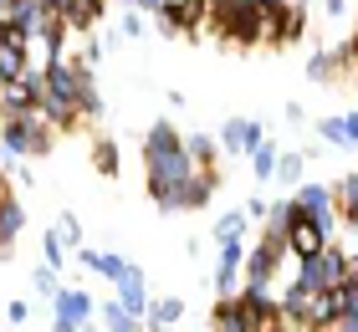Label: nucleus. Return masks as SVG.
<instances>
[{
	"instance_id": "nucleus-4",
	"label": "nucleus",
	"mask_w": 358,
	"mask_h": 332,
	"mask_svg": "<svg viewBox=\"0 0 358 332\" xmlns=\"http://www.w3.org/2000/svg\"><path fill=\"white\" fill-rule=\"evenodd\" d=\"M52 312H57V322H52L57 332H77V327H87L97 317V302H92L87 287H62L57 302H52Z\"/></svg>"
},
{
	"instance_id": "nucleus-35",
	"label": "nucleus",
	"mask_w": 358,
	"mask_h": 332,
	"mask_svg": "<svg viewBox=\"0 0 358 332\" xmlns=\"http://www.w3.org/2000/svg\"><path fill=\"white\" fill-rule=\"evenodd\" d=\"M6 317H10V322H26V317H31V307H26V302H10V307H6Z\"/></svg>"
},
{
	"instance_id": "nucleus-20",
	"label": "nucleus",
	"mask_w": 358,
	"mask_h": 332,
	"mask_svg": "<svg viewBox=\"0 0 358 332\" xmlns=\"http://www.w3.org/2000/svg\"><path fill=\"white\" fill-rule=\"evenodd\" d=\"M31 291H36V296H46V302H57V291H62V266L41 261L36 271H31Z\"/></svg>"
},
{
	"instance_id": "nucleus-32",
	"label": "nucleus",
	"mask_w": 358,
	"mask_h": 332,
	"mask_svg": "<svg viewBox=\"0 0 358 332\" xmlns=\"http://www.w3.org/2000/svg\"><path fill=\"white\" fill-rule=\"evenodd\" d=\"M103 52H108V46L97 41V36H87V41H83V62H87V66H97V62H103Z\"/></svg>"
},
{
	"instance_id": "nucleus-18",
	"label": "nucleus",
	"mask_w": 358,
	"mask_h": 332,
	"mask_svg": "<svg viewBox=\"0 0 358 332\" xmlns=\"http://www.w3.org/2000/svg\"><path fill=\"white\" fill-rule=\"evenodd\" d=\"M246 123H251V118H225V128H220L225 159H246Z\"/></svg>"
},
{
	"instance_id": "nucleus-10",
	"label": "nucleus",
	"mask_w": 358,
	"mask_h": 332,
	"mask_svg": "<svg viewBox=\"0 0 358 332\" xmlns=\"http://www.w3.org/2000/svg\"><path fill=\"white\" fill-rule=\"evenodd\" d=\"M21 230H26V205L6 189V194H0V256H6V261H10V240L21 236Z\"/></svg>"
},
{
	"instance_id": "nucleus-45",
	"label": "nucleus",
	"mask_w": 358,
	"mask_h": 332,
	"mask_svg": "<svg viewBox=\"0 0 358 332\" xmlns=\"http://www.w3.org/2000/svg\"><path fill=\"white\" fill-rule=\"evenodd\" d=\"M262 6H282V0H262Z\"/></svg>"
},
{
	"instance_id": "nucleus-2",
	"label": "nucleus",
	"mask_w": 358,
	"mask_h": 332,
	"mask_svg": "<svg viewBox=\"0 0 358 332\" xmlns=\"http://www.w3.org/2000/svg\"><path fill=\"white\" fill-rule=\"evenodd\" d=\"M292 281H302V287H313V291L338 287V281H348V251H343L338 240H328L317 256H302V261H297Z\"/></svg>"
},
{
	"instance_id": "nucleus-16",
	"label": "nucleus",
	"mask_w": 358,
	"mask_h": 332,
	"mask_svg": "<svg viewBox=\"0 0 358 332\" xmlns=\"http://www.w3.org/2000/svg\"><path fill=\"white\" fill-rule=\"evenodd\" d=\"M97 317H103V327H113V332H134V327H143V317H134V312H128L118 296L97 307Z\"/></svg>"
},
{
	"instance_id": "nucleus-11",
	"label": "nucleus",
	"mask_w": 358,
	"mask_h": 332,
	"mask_svg": "<svg viewBox=\"0 0 358 332\" xmlns=\"http://www.w3.org/2000/svg\"><path fill=\"white\" fill-rule=\"evenodd\" d=\"M215 327L220 332H251V312H246V302H241V291H231V296L215 302Z\"/></svg>"
},
{
	"instance_id": "nucleus-1",
	"label": "nucleus",
	"mask_w": 358,
	"mask_h": 332,
	"mask_svg": "<svg viewBox=\"0 0 358 332\" xmlns=\"http://www.w3.org/2000/svg\"><path fill=\"white\" fill-rule=\"evenodd\" d=\"M57 143V128L41 118V113H6L0 118V148L6 154H21V159H41L52 154Z\"/></svg>"
},
{
	"instance_id": "nucleus-7",
	"label": "nucleus",
	"mask_w": 358,
	"mask_h": 332,
	"mask_svg": "<svg viewBox=\"0 0 358 332\" xmlns=\"http://www.w3.org/2000/svg\"><path fill=\"white\" fill-rule=\"evenodd\" d=\"M113 291H118V302L134 312V317H149V287H143V271H138L134 261L113 276Z\"/></svg>"
},
{
	"instance_id": "nucleus-46",
	"label": "nucleus",
	"mask_w": 358,
	"mask_h": 332,
	"mask_svg": "<svg viewBox=\"0 0 358 332\" xmlns=\"http://www.w3.org/2000/svg\"><path fill=\"white\" fill-rule=\"evenodd\" d=\"M0 118H6V103H0Z\"/></svg>"
},
{
	"instance_id": "nucleus-29",
	"label": "nucleus",
	"mask_w": 358,
	"mask_h": 332,
	"mask_svg": "<svg viewBox=\"0 0 358 332\" xmlns=\"http://www.w3.org/2000/svg\"><path fill=\"white\" fill-rule=\"evenodd\" d=\"M317 133H322V143H333V148H343V143H348L343 118H322V123H317Z\"/></svg>"
},
{
	"instance_id": "nucleus-17",
	"label": "nucleus",
	"mask_w": 358,
	"mask_h": 332,
	"mask_svg": "<svg viewBox=\"0 0 358 332\" xmlns=\"http://www.w3.org/2000/svg\"><path fill=\"white\" fill-rule=\"evenodd\" d=\"M246 159H251V174H256V179H276V159H282V148H276L271 138H262Z\"/></svg>"
},
{
	"instance_id": "nucleus-30",
	"label": "nucleus",
	"mask_w": 358,
	"mask_h": 332,
	"mask_svg": "<svg viewBox=\"0 0 358 332\" xmlns=\"http://www.w3.org/2000/svg\"><path fill=\"white\" fill-rule=\"evenodd\" d=\"M333 72H348V77L358 72V62H353V46H348V41H338V46H333Z\"/></svg>"
},
{
	"instance_id": "nucleus-44",
	"label": "nucleus",
	"mask_w": 358,
	"mask_h": 332,
	"mask_svg": "<svg viewBox=\"0 0 358 332\" xmlns=\"http://www.w3.org/2000/svg\"><path fill=\"white\" fill-rule=\"evenodd\" d=\"M353 97H358V72H353Z\"/></svg>"
},
{
	"instance_id": "nucleus-34",
	"label": "nucleus",
	"mask_w": 358,
	"mask_h": 332,
	"mask_svg": "<svg viewBox=\"0 0 358 332\" xmlns=\"http://www.w3.org/2000/svg\"><path fill=\"white\" fill-rule=\"evenodd\" d=\"M246 215H251V220H266V215H271V205H266V199H251V205H246Z\"/></svg>"
},
{
	"instance_id": "nucleus-21",
	"label": "nucleus",
	"mask_w": 358,
	"mask_h": 332,
	"mask_svg": "<svg viewBox=\"0 0 358 332\" xmlns=\"http://www.w3.org/2000/svg\"><path fill=\"white\" fill-rule=\"evenodd\" d=\"M92 169L103 174V179H113V174L123 169V159H118V143H113V138H92Z\"/></svg>"
},
{
	"instance_id": "nucleus-23",
	"label": "nucleus",
	"mask_w": 358,
	"mask_h": 332,
	"mask_svg": "<svg viewBox=\"0 0 358 332\" xmlns=\"http://www.w3.org/2000/svg\"><path fill=\"white\" fill-rule=\"evenodd\" d=\"M297 215H302V205H297V199H276V205H271V215H266V230H276V236H287V230L292 225H297Z\"/></svg>"
},
{
	"instance_id": "nucleus-33",
	"label": "nucleus",
	"mask_w": 358,
	"mask_h": 332,
	"mask_svg": "<svg viewBox=\"0 0 358 332\" xmlns=\"http://www.w3.org/2000/svg\"><path fill=\"white\" fill-rule=\"evenodd\" d=\"M262 138H266V128H262V123H256V118H251V123H246V154H251V148H256V143H262Z\"/></svg>"
},
{
	"instance_id": "nucleus-39",
	"label": "nucleus",
	"mask_w": 358,
	"mask_h": 332,
	"mask_svg": "<svg viewBox=\"0 0 358 332\" xmlns=\"http://www.w3.org/2000/svg\"><path fill=\"white\" fill-rule=\"evenodd\" d=\"M322 10H328V15H333V21H338V15H343V10H348V0H322Z\"/></svg>"
},
{
	"instance_id": "nucleus-42",
	"label": "nucleus",
	"mask_w": 358,
	"mask_h": 332,
	"mask_svg": "<svg viewBox=\"0 0 358 332\" xmlns=\"http://www.w3.org/2000/svg\"><path fill=\"white\" fill-rule=\"evenodd\" d=\"M348 46H353V62H358V31H353V36H348Z\"/></svg>"
},
{
	"instance_id": "nucleus-36",
	"label": "nucleus",
	"mask_w": 358,
	"mask_h": 332,
	"mask_svg": "<svg viewBox=\"0 0 358 332\" xmlns=\"http://www.w3.org/2000/svg\"><path fill=\"white\" fill-rule=\"evenodd\" d=\"M287 123H307V108L302 103H287Z\"/></svg>"
},
{
	"instance_id": "nucleus-6",
	"label": "nucleus",
	"mask_w": 358,
	"mask_h": 332,
	"mask_svg": "<svg viewBox=\"0 0 358 332\" xmlns=\"http://www.w3.org/2000/svg\"><path fill=\"white\" fill-rule=\"evenodd\" d=\"M292 199H297L307 215H317L328 230H338V215H343V210H338V194H333L328 185H297V189H292Z\"/></svg>"
},
{
	"instance_id": "nucleus-12",
	"label": "nucleus",
	"mask_w": 358,
	"mask_h": 332,
	"mask_svg": "<svg viewBox=\"0 0 358 332\" xmlns=\"http://www.w3.org/2000/svg\"><path fill=\"white\" fill-rule=\"evenodd\" d=\"M77 266H83V271H97V276H108V281H113V276H118L128 261H123V256H113V251H87V245H77Z\"/></svg>"
},
{
	"instance_id": "nucleus-31",
	"label": "nucleus",
	"mask_w": 358,
	"mask_h": 332,
	"mask_svg": "<svg viewBox=\"0 0 358 332\" xmlns=\"http://www.w3.org/2000/svg\"><path fill=\"white\" fill-rule=\"evenodd\" d=\"M57 230H62V240H67L72 251L83 245V225H77V215H62V220H57Z\"/></svg>"
},
{
	"instance_id": "nucleus-14",
	"label": "nucleus",
	"mask_w": 358,
	"mask_h": 332,
	"mask_svg": "<svg viewBox=\"0 0 358 332\" xmlns=\"http://www.w3.org/2000/svg\"><path fill=\"white\" fill-rule=\"evenodd\" d=\"M169 148H185V138L174 133V123H169V118H159L149 133H143V154H169Z\"/></svg>"
},
{
	"instance_id": "nucleus-22",
	"label": "nucleus",
	"mask_w": 358,
	"mask_h": 332,
	"mask_svg": "<svg viewBox=\"0 0 358 332\" xmlns=\"http://www.w3.org/2000/svg\"><path fill=\"white\" fill-rule=\"evenodd\" d=\"M179 317H185V302H179V296H164V302H149L143 327H174Z\"/></svg>"
},
{
	"instance_id": "nucleus-41",
	"label": "nucleus",
	"mask_w": 358,
	"mask_h": 332,
	"mask_svg": "<svg viewBox=\"0 0 358 332\" xmlns=\"http://www.w3.org/2000/svg\"><path fill=\"white\" fill-rule=\"evenodd\" d=\"M0 21H10V0H0Z\"/></svg>"
},
{
	"instance_id": "nucleus-24",
	"label": "nucleus",
	"mask_w": 358,
	"mask_h": 332,
	"mask_svg": "<svg viewBox=\"0 0 358 332\" xmlns=\"http://www.w3.org/2000/svg\"><path fill=\"white\" fill-rule=\"evenodd\" d=\"M143 15H149V10H138L134 0H123V15H118V31H113V36H118V41H138L143 26H149Z\"/></svg>"
},
{
	"instance_id": "nucleus-3",
	"label": "nucleus",
	"mask_w": 358,
	"mask_h": 332,
	"mask_svg": "<svg viewBox=\"0 0 358 332\" xmlns=\"http://www.w3.org/2000/svg\"><path fill=\"white\" fill-rule=\"evenodd\" d=\"M215 31L231 46H262L266 41V6H231V15H220Z\"/></svg>"
},
{
	"instance_id": "nucleus-9",
	"label": "nucleus",
	"mask_w": 358,
	"mask_h": 332,
	"mask_svg": "<svg viewBox=\"0 0 358 332\" xmlns=\"http://www.w3.org/2000/svg\"><path fill=\"white\" fill-rule=\"evenodd\" d=\"M215 185H220L215 169H205V164H200V169H194L185 185H179V210H205L210 194H215Z\"/></svg>"
},
{
	"instance_id": "nucleus-38",
	"label": "nucleus",
	"mask_w": 358,
	"mask_h": 332,
	"mask_svg": "<svg viewBox=\"0 0 358 332\" xmlns=\"http://www.w3.org/2000/svg\"><path fill=\"white\" fill-rule=\"evenodd\" d=\"M134 6H138V10H149V15H159V10L169 6V0H134Z\"/></svg>"
},
{
	"instance_id": "nucleus-13",
	"label": "nucleus",
	"mask_w": 358,
	"mask_h": 332,
	"mask_svg": "<svg viewBox=\"0 0 358 332\" xmlns=\"http://www.w3.org/2000/svg\"><path fill=\"white\" fill-rule=\"evenodd\" d=\"M307 159H313V154H297V148H282V159H276V185L297 189V185H302V174H307Z\"/></svg>"
},
{
	"instance_id": "nucleus-15",
	"label": "nucleus",
	"mask_w": 358,
	"mask_h": 332,
	"mask_svg": "<svg viewBox=\"0 0 358 332\" xmlns=\"http://www.w3.org/2000/svg\"><path fill=\"white\" fill-rule=\"evenodd\" d=\"M246 230H251V215L246 210H231V215H220L215 220V230H210V240H246Z\"/></svg>"
},
{
	"instance_id": "nucleus-19",
	"label": "nucleus",
	"mask_w": 358,
	"mask_h": 332,
	"mask_svg": "<svg viewBox=\"0 0 358 332\" xmlns=\"http://www.w3.org/2000/svg\"><path fill=\"white\" fill-rule=\"evenodd\" d=\"M185 148H189V159H194V164H205V169H215V159L225 154L220 138H210V133H189Z\"/></svg>"
},
{
	"instance_id": "nucleus-25",
	"label": "nucleus",
	"mask_w": 358,
	"mask_h": 332,
	"mask_svg": "<svg viewBox=\"0 0 358 332\" xmlns=\"http://www.w3.org/2000/svg\"><path fill=\"white\" fill-rule=\"evenodd\" d=\"M333 194H338V210H358V174H343V179H338V185H333Z\"/></svg>"
},
{
	"instance_id": "nucleus-26",
	"label": "nucleus",
	"mask_w": 358,
	"mask_h": 332,
	"mask_svg": "<svg viewBox=\"0 0 358 332\" xmlns=\"http://www.w3.org/2000/svg\"><path fill=\"white\" fill-rule=\"evenodd\" d=\"M41 261H52V266L67 261V240H62V230H46V236H41Z\"/></svg>"
},
{
	"instance_id": "nucleus-28",
	"label": "nucleus",
	"mask_w": 358,
	"mask_h": 332,
	"mask_svg": "<svg viewBox=\"0 0 358 332\" xmlns=\"http://www.w3.org/2000/svg\"><path fill=\"white\" fill-rule=\"evenodd\" d=\"M77 108H83V118H87V123H92V118H103V92H97V82H87V87H83Z\"/></svg>"
},
{
	"instance_id": "nucleus-40",
	"label": "nucleus",
	"mask_w": 358,
	"mask_h": 332,
	"mask_svg": "<svg viewBox=\"0 0 358 332\" xmlns=\"http://www.w3.org/2000/svg\"><path fill=\"white\" fill-rule=\"evenodd\" d=\"M41 10L46 15H62V10H67V0H41Z\"/></svg>"
},
{
	"instance_id": "nucleus-5",
	"label": "nucleus",
	"mask_w": 358,
	"mask_h": 332,
	"mask_svg": "<svg viewBox=\"0 0 358 332\" xmlns=\"http://www.w3.org/2000/svg\"><path fill=\"white\" fill-rule=\"evenodd\" d=\"M328 240H333V230H328V225H322V220H317V215H307V210L297 215V225H292V230H287V245H292V261H302V256H317V251H322V245H328Z\"/></svg>"
},
{
	"instance_id": "nucleus-43",
	"label": "nucleus",
	"mask_w": 358,
	"mask_h": 332,
	"mask_svg": "<svg viewBox=\"0 0 358 332\" xmlns=\"http://www.w3.org/2000/svg\"><path fill=\"white\" fill-rule=\"evenodd\" d=\"M236 6H262V0H236Z\"/></svg>"
},
{
	"instance_id": "nucleus-37",
	"label": "nucleus",
	"mask_w": 358,
	"mask_h": 332,
	"mask_svg": "<svg viewBox=\"0 0 358 332\" xmlns=\"http://www.w3.org/2000/svg\"><path fill=\"white\" fill-rule=\"evenodd\" d=\"M343 128H348V143H358V113H343Z\"/></svg>"
},
{
	"instance_id": "nucleus-27",
	"label": "nucleus",
	"mask_w": 358,
	"mask_h": 332,
	"mask_svg": "<svg viewBox=\"0 0 358 332\" xmlns=\"http://www.w3.org/2000/svg\"><path fill=\"white\" fill-rule=\"evenodd\" d=\"M307 82H333V52H313L307 57Z\"/></svg>"
},
{
	"instance_id": "nucleus-8",
	"label": "nucleus",
	"mask_w": 358,
	"mask_h": 332,
	"mask_svg": "<svg viewBox=\"0 0 358 332\" xmlns=\"http://www.w3.org/2000/svg\"><path fill=\"white\" fill-rule=\"evenodd\" d=\"M103 15H108V0H67L62 21L72 26V36H87V31L103 26Z\"/></svg>"
}]
</instances>
